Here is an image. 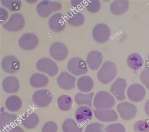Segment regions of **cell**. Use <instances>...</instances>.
Instances as JSON below:
<instances>
[{
	"mask_svg": "<svg viewBox=\"0 0 149 132\" xmlns=\"http://www.w3.org/2000/svg\"><path fill=\"white\" fill-rule=\"evenodd\" d=\"M117 73L116 65L111 61H106L97 72V78L101 83L107 84L115 78Z\"/></svg>",
	"mask_w": 149,
	"mask_h": 132,
	"instance_id": "1",
	"label": "cell"
},
{
	"mask_svg": "<svg viewBox=\"0 0 149 132\" xmlns=\"http://www.w3.org/2000/svg\"><path fill=\"white\" fill-rule=\"evenodd\" d=\"M96 109H110L115 104V99L110 93L107 91H101L96 93L93 102Z\"/></svg>",
	"mask_w": 149,
	"mask_h": 132,
	"instance_id": "2",
	"label": "cell"
},
{
	"mask_svg": "<svg viewBox=\"0 0 149 132\" xmlns=\"http://www.w3.org/2000/svg\"><path fill=\"white\" fill-rule=\"evenodd\" d=\"M61 3L51 1H42L37 6V12L42 18L48 17L50 14L61 10Z\"/></svg>",
	"mask_w": 149,
	"mask_h": 132,
	"instance_id": "3",
	"label": "cell"
},
{
	"mask_svg": "<svg viewBox=\"0 0 149 132\" xmlns=\"http://www.w3.org/2000/svg\"><path fill=\"white\" fill-rule=\"evenodd\" d=\"M87 63L79 57H73L70 59L68 63V69L72 74L74 76H82L88 71Z\"/></svg>",
	"mask_w": 149,
	"mask_h": 132,
	"instance_id": "4",
	"label": "cell"
},
{
	"mask_svg": "<svg viewBox=\"0 0 149 132\" xmlns=\"http://www.w3.org/2000/svg\"><path fill=\"white\" fill-rule=\"evenodd\" d=\"M36 67L38 71L42 72L50 77L56 76L58 72V67L54 60L49 58H42L36 64Z\"/></svg>",
	"mask_w": 149,
	"mask_h": 132,
	"instance_id": "5",
	"label": "cell"
},
{
	"mask_svg": "<svg viewBox=\"0 0 149 132\" xmlns=\"http://www.w3.org/2000/svg\"><path fill=\"white\" fill-rule=\"evenodd\" d=\"M92 35L93 38L97 43H106L110 38L111 30L107 25L98 23L93 28Z\"/></svg>",
	"mask_w": 149,
	"mask_h": 132,
	"instance_id": "6",
	"label": "cell"
},
{
	"mask_svg": "<svg viewBox=\"0 0 149 132\" xmlns=\"http://www.w3.org/2000/svg\"><path fill=\"white\" fill-rule=\"evenodd\" d=\"M25 18L20 13H14L11 15L10 19L5 24L3 28L10 32H17L21 30L25 26Z\"/></svg>",
	"mask_w": 149,
	"mask_h": 132,
	"instance_id": "7",
	"label": "cell"
},
{
	"mask_svg": "<svg viewBox=\"0 0 149 132\" xmlns=\"http://www.w3.org/2000/svg\"><path fill=\"white\" fill-rule=\"evenodd\" d=\"M52 94L47 89H40L36 91L33 94L32 101L35 105L40 107L45 108L48 106L52 102Z\"/></svg>",
	"mask_w": 149,
	"mask_h": 132,
	"instance_id": "8",
	"label": "cell"
},
{
	"mask_svg": "<svg viewBox=\"0 0 149 132\" xmlns=\"http://www.w3.org/2000/svg\"><path fill=\"white\" fill-rule=\"evenodd\" d=\"M116 109L120 117L124 120H131L135 117L137 113L136 106L129 102H121L117 105Z\"/></svg>",
	"mask_w": 149,
	"mask_h": 132,
	"instance_id": "9",
	"label": "cell"
},
{
	"mask_svg": "<svg viewBox=\"0 0 149 132\" xmlns=\"http://www.w3.org/2000/svg\"><path fill=\"white\" fill-rule=\"evenodd\" d=\"M146 95V89L140 84H132L128 88L127 97L132 102L139 103L142 101Z\"/></svg>",
	"mask_w": 149,
	"mask_h": 132,
	"instance_id": "10",
	"label": "cell"
},
{
	"mask_svg": "<svg viewBox=\"0 0 149 132\" xmlns=\"http://www.w3.org/2000/svg\"><path fill=\"white\" fill-rule=\"evenodd\" d=\"M49 53L54 60L61 62L68 57L69 51L66 45L61 42H55L50 47Z\"/></svg>",
	"mask_w": 149,
	"mask_h": 132,
	"instance_id": "11",
	"label": "cell"
},
{
	"mask_svg": "<svg viewBox=\"0 0 149 132\" xmlns=\"http://www.w3.org/2000/svg\"><path fill=\"white\" fill-rule=\"evenodd\" d=\"M127 87V81L121 77H118L115 82L111 84L110 92L117 100L123 101L126 98L125 90Z\"/></svg>",
	"mask_w": 149,
	"mask_h": 132,
	"instance_id": "12",
	"label": "cell"
},
{
	"mask_svg": "<svg viewBox=\"0 0 149 132\" xmlns=\"http://www.w3.org/2000/svg\"><path fill=\"white\" fill-rule=\"evenodd\" d=\"M39 43V40L36 35L33 33H26L23 34L19 38L18 45L25 50H32L37 48Z\"/></svg>",
	"mask_w": 149,
	"mask_h": 132,
	"instance_id": "13",
	"label": "cell"
},
{
	"mask_svg": "<svg viewBox=\"0 0 149 132\" xmlns=\"http://www.w3.org/2000/svg\"><path fill=\"white\" fill-rule=\"evenodd\" d=\"M76 77L70 74L63 72H61L57 79V82L61 89L64 90H70L75 88Z\"/></svg>",
	"mask_w": 149,
	"mask_h": 132,
	"instance_id": "14",
	"label": "cell"
},
{
	"mask_svg": "<svg viewBox=\"0 0 149 132\" xmlns=\"http://www.w3.org/2000/svg\"><path fill=\"white\" fill-rule=\"evenodd\" d=\"M95 117L102 122H113L118 118L117 113L110 108V109H96L94 111Z\"/></svg>",
	"mask_w": 149,
	"mask_h": 132,
	"instance_id": "15",
	"label": "cell"
},
{
	"mask_svg": "<svg viewBox=\"0 0 149 132\" xmlns=\"http://www.w3.org/2000/svg\"><path fill=\"white\" fill-rule=\"evenodd\" d=\"M19 67L20 63L19 60L13 56H6L1 61V67L7 73H16L19 71Z\"/></svg>",
	"mask_w": 149,
	"mask_h": 132,
	"instance_id": "16",
	"label": "cell"
},
{
	"mask_svg": "<svg viewBox=\"0 0 149 132\" xmlns=\"http://www.w3.org/2000/svg\"><path fill=\"white\" fill-rule=\"evenodd\" d=\"M66 25V20L62 13H57L50 17L49 20V26L54 32H61L64 30Z\"/></svg>",
	"mask_w": 149,
	"mask_h": 132,
	"instance_id": "17",
	"label": "cell"
},
{
	"mask_svg": "<svg viewBox=\"0 0 149 132\" xmlns=\"http://www.w3.org/2000/svg\"><path fill=\"white\" fill-rule=\"evenodd\" d=\"M103 56L102 53L97 50H93L90 52L86 57V63L90 69L96 71L103 63Z\"/></svg>",
	"mask_w": 149,
	"mask_h": 132,
	"instance_id": "18",
	"label": "cell"
},
{
	"mask_svg": "<svg viewBox=\"0 0 149 132\" xmlns=\"http://www.w3.org/2000/svg\"><path fill=\"white\" fill-rule=\"evenodd\" d=\"M93 116L92 110L87 106H79L77 108L75 113V118L77 122L84 125L91 121Z\"/></svg>",
	"mask_w": 149,
	"mask_h": 132,
	"instance_id": "19",
	"label": "cell"
},
{
	"mask_svg": "<svg viewBox=\"0 0 149 132\" xmlns=\"http://www.w3.org/2000/svg\"><path fill=\"white\" fill-rule=\"evenodd\" d=\"M66 22L72 26H80L83 25L85 22V17L84 15L77 10H70L66 14Z\"/></svg>",
	"mask_w": 149,
	"mask_h": 132,
	"instance_id": "20",
	"label": "cell"
},
{
	"mask_svg": "<svg viewBox=\"0 0 149 132\" xmlns=\"http://www.w3.org/2000/svg\"><path fill=\"white\" fill-rule=\"evenodd\" d=\"M2 88L4 91L9 94L16 93L19 89V82L14 76L6 77L3 81Z\"/></svg>",
	"mask_w": 149,
	"mask_h": 132,
	"instance_id": "21",
	"label": "cell"
},
{
	"mask_svg": "<svg viewBox=\"0 0 149 132\" xmlns=\"http://www.w3.org/2000/svg\"><path fill=\"white\" fill-rule=\"evenodd\" d=\"M22 124L26 129H33L39 123V117L35 112H26L22 116Z\"/></svg>",
	"mask_w": 149,
	"mask_h": 132,
	"instance_id": "22",
	"label": "cell"
},
{
	"mask_svg": "<svg viewBox=\"0 0 149 132\" xmlns=\"http://www.w3.org/2000/svg\"><path fill=\"white\" fill-rule=\"evenodd\" d=\"M17 122V115L9 113L5 111L1 113L0 115V126H1V131L5 130L8 128L14 125L15 123Z\"/></svg>",
	"mask_w": 149,
	"mask_h": 132,
	"instance_id": "23",
	"label": "cell"
},
{
	"mask_svg": "<svg viewBox=\"0 0 149 132\" xmlns=\"http://www.w3.org/2000/svg\"><path fill=\"white\" fill-rule=\"evenodd\" d=\"M48 77L40 73H35L31 76L30 84L34 88H42L49 84Z\"/></svg>",
	"mask_w": 149,
	"mask_h": 132,
	"instance_id": "24",
	"label": "cell"
},
{
	"mask_svg": "<svg viewBox=\"0 0 149 132\" xmlns=\"http://www.w3.org/2000/svg\"><path fill=\"white\" fill-rule=\"evenodd\" d=\"M129 8V2L127 0H116L110 5V10L113 14L121 15L125 13Z\"/></svg>",
	"mask_w": 149,
	"mask_h": 132,
	"instance_id": "25",
	"label": "cell"
},
{
	"mask_svg": "<svg viewBox=\"0 0 149 132\" xmlns=\"http://www.w3.org/2000/svg\"><path fill=\"white\" fill-rule=\"evenodd\" d=\"M77 86L80 91L84 93L89 92L94 88V81L90 76H83L78 79Z\"/></svg>",
	"mask_w": 149,
	"mask_h": 132,
	"instance_id": "26",
	"label": "cell"
},
{
	"mask_svg": "<svg viewBox=\"0 0 149 132\" xmlns=\"http://www.w3.org/2000/svg\"><path fill=\"white\" fill-rule=\"evenodd\" d=\"M143 59L140 54L138 53H132L127 57V65L132 70L137 71L143 65Z\"/></svg>",
	"mask_w": 149,
	"mask_h": 132,
	"instance_id": "27",
	"label": "cell"
},
{
	"mask_svg": "<svg viewBox=\"0 0 149 132\" xmlns=\"http://www.w3.org/2000/svg\"><path fill=\"white\" fill-rule=\"evenodd\" d=\"M5 106L8 111L11 112H17L21 109L22 101L18 96H10L6 99Z\"/></svg>",
	"mask_w": 149,
	"mask_h": 132,
	"instance_id": "28",
	"label": "cell"
},
{
	"mask_svg": "<svg viewBox=\"0 0 149 132\" xmlns=\"http://www.w3.org/2000/svg\"><path fill=\"white\" fill-rule=\"evenodd\" d=\"M93 98V92L89 93V94H84V93L79 92L74 96V100H75V102L77 105L91 107Z\"/></svg>",
	"mask_w": 149,
	"mask_h": 132,
	"instance_id": "29",
	"label": "cell"
},
{
	"mask_svg": "<svg viewBox=\"0 0 149 132\" xmlns=\"http://www.w3.org/2000/svg\"><path fill=\"white\" fill-rule=\"evenodd\" d=\"M62 129L64 132H83V128L75 120L71 118L65 119L62 123Z\"/></svg>",
	"mask_w": 149,
	"mask_h": 132,
	"instance_id": "30",
	"label": "cell"
},
{
	"mask_svg": "<svg viewBox=\"0 0 149 132\" xmlns=\"http://www.w3.org/2000/svg\"><path fill=\"white\" fill-rule=\"evenodd\" d=\"M73 99L69 95L62 94L57 99V105L61 111H68L71 109Z\"/></svg>",
	"mask_w": 149,
	"mask_h": 132,
	"instance_id": "31",
	"label": "cell"
},
{
	"mask_svg": "<svg viewBox=\"0 0 149 132\" xmlns=\"http://www.w3.org/2000/svg\"><path fill=\"white\" fill-rule=\"evenodd\" d=\"M1 1L4 6H5L6 8L11 11H18L22 6L21 1H18V0H15V1H11V0H1Z\"/></svg>",
	"mask_w": 149,
	"mask_h": 132,
	"instance_id": "32",
	"label": "cell"
},
{
	"mask_svg": "<svg viewBox=\"0 0 149 132\" xmlns=\"http://www.w3.org/2000/svg\"><path fill=\"white\" fill-rule=\"evenodd\" d=\"M86 8L89 13H96L101 8V3L97 0H90L86 2Z\"/></svg>",
	"mask_w": 149,
	"mask_h": 132,
	"instance_id": "33",
	"label": "cell"
},
{
	"mask_svg": "<svg viewBox=\"0 0 149 132\" xmlns=\"http://www.w3.org/2000/svg\"><path fill=\"white\" fill-rule=\"evenodd\" d=\"M134 132H149V123L146 120H139L133 125Z\"/></svg>",
	"mask_w": 149,
	"mask_h": 132,
	"instance_id": "34",
	"label": "cell"
},
{
	"mask_svg": "<svg viewBox=\"0 0 149 132\" xmlns=\"http://www.w3.org/2000/svg\"><path fill=\"white\" fill-rule=\"evenodd\" d=\"M106 132H126V129L121 123H113L109 125L104 129Z\"/></svg>",
	"mask_w": 149,
	"mask_h": 132,
	"instance_id": "35",
	"label": "cell"
},
{
	"mask_svg": "<svg viewBox=\"0 0 149 132\" xmlns=\"http://www.w3.org/2000/svg\"><path fill=\"white\" fill-rule=\"evenodd\" d=\"M84 132H104V126L100 123H93L86 126Z\"/></svg>",
	"mask_w": 149,
	"mask_h": 132,
	"instance_id": "36",
	"label": "cell"
},
{
	"mask_svg": "<svg viewBox=\"0 0 149 132\" xmlns=\"http://www.w3.org/2000/svg\"><path fill=\"white\" fill-rule=\"evenodd\" d=\"M57 125L54 122H46L42 129V132H57Z\"/></svg>",
	"mask_w": 149,
	"mask_h": 132,
	"instance_id": "37",
	"label": "cell"
},
{
	"mask_svg": "<svg viewBox=\"0 0 149 132\" xmlns=\"http://www.w3.org/2000/svg\"><path fill=\"white\" fill-rule=\"evenodd\" d=\"M140 79L142 83L149 89V68L143 70L140 76Z\"/></svg>",
	"mask_w": 149,
	"mask_h": 132,
	"instance_id": "38",
	"label": "cell"
},
{
	"mask_svg": "<svg viewBox=\"0 0 149 132\" xmlns=\"http://www.w3.org/2000/svg\"><path fill=\"white\" fill-rule=\"evenodd\" d=\"M1 132H24V131L18 125H13Z\"/></svg>",
	"mask_w": 149,
	"mask_h": 132,
	"instance_id": "39",
	"label": "cell"
},
{
	"mask_svg": "<svg viewBox=\"0 0 149 132\" xmlns=\"http://www.w3.org/2000/svg\"><path fill=\"white\" fill-rule=\"evenodd\" d=\"M8 11L3 8H0V20H1V23L5 22L8 19Z\"/></svg>",
	"mask_w": 149,
	"mask_h": 132,
	"instance_id": "40",
	"label": "cell"
},
{
	"mask_svg": "<svg viewBox=\"0 0 149 132\" xmlns=\"http://www.w3.org/2000/svg\"><path fill=\"white\" fill-rule=\"evenodd\" d=\"M86 3L84 1H81V0H72L71 1V5L74 8L77 9H81L83 7Z\"/></svg>",
	"mask_w": 149,
	"mask_h": 132,
	"instance_id": "41",
	"label": "cell"
},
{
	"mask_svg": "<svg viewBox=\"0 0 149 132\" xmlns=\"http://www.w3.org/2000/svg\"><path fill=\"white\" fill-rule=\"evenodd\" d=\"M144 110L146 115L149 117V99L147 100V101L146 103V104H145Z\"/></svg>",
	"mask_w": 149,
	"mask_h": 132,
	"instance_id": "42",
	"label": "cell"
},
{
	"mask_svg": "<svg viewBox=\"0 0 149 132\" xmlns=\"http://www.w3.org/2000/svg\"><path fill=\"white\" fill-rule=\"evenodd\" d=\"M148 60H149V54H148Z\"/></svg>",
	"mask_w": 149,
	"mask_h": 132,
	"instance_id": "43",
	"label": "cell"
}]
</instances>
